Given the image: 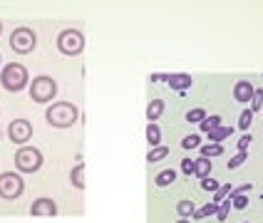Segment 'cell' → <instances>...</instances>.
Returning <instances> with one entry per match:
<instances>
[{
  "instance_id": "3",
  "label": "cell",
  "mask_w": 263,
  "mask_h": 223,
  "mask_svg": "<svg viewBox=\"0 0 263 223\" xmlns=\"http://www.w3.org/2000/svg\"><path fill=\"white\" fill-rule=\"evenodd\" d=\"M27 89H30V99L35 104H50L57 97V92H60L57 82L52 77H48V74H37V77H32Z\"/></svg>"
},
{
  "instance_id": "16",
  "label": "cell",
  "mask_w": 263,
  "mask_h": 223,
  "mask_svg": "<svg viewBox=\"0 0 263 223\" xmlns=\"http://www.w3.org/2000/svg\"><path fill=\"white\" fill-rule=\"evenodd\" d=\"M167 156H169V146L159 144V146H154V149H149V152H146V164H159Z\"/></svg>"
},
{
  "instance_id": "33",
  "label": "cell",
  "mask_w": 263,
  "mask_h": 223,
  "mask_svg": "<svg viewBox=\"0 0 263 223\" xmlns=\"http://www.w3.org/2000/svg\"><path fill=\"white\" fill-rule=\"evenodd\" d=\"M181 174H186V176H191L194 174V159H181Z\"/></svg>"
},
{
  "instance_id": "35",
  "label": "cell",
  "mask_w": 263,
  "mask_h": 223,
  "mask_svg": "<svg viewBox=\"0 0 263 223\" xmlns=\"http://www.w3.org/2000/svg\"><path fill=\"white\" fill-rule=\"evenodd\" d=\"M167 77H169V74H152L149 82H167Z\"/></svg>"
},
{
  "instance_id": "11",
  "label": "cell",
  "mask_w": 263,
  "mask_h": 223,
  "mask_svg": "<svg viewBox=\"0 0 263 223\" xmlns=\"http://www.w3.org/2000/svg\"><path fill=\"white\" fill-rule=\"evenodd\" d=\"M167 85L176 92H186V89H191L194 80H191V74H169L167 77Z\"/></svg>"
},
{
  "instance_id": "39",
  "label": "cell",
  "mask_w": 263,
  "mask_h": 223,
  "mask_svg": "<svg viewBox=\"0 0 263 223\" xmlns=\"http://www.w3.org/2000/svg\"><path fill=\"white\" fill-rule=\"evenodd\" d=\"M241 223H251V221H241Z\"/></svg>"
},
{
  "instance_id": "24",
  "label": "cell",
  "mask_w": 263,
  "mask_h": 223,
  "mask_svg": "<svg viewBox=\"0 0 263 223\" xmlns=\"http://www.w3.org/2000/svg\"><path fill=\"white\" fill-rule=\"evenodd\" d=\"M231 191H234V189H231V183H223V186H221V189H218L216 194H211V201H214V203L226 201V199L231 196Z\"/></svg>"
},
{
  "instance_id": "8",
  "label": "cell",
  "mask_w": 263,
  "mask_h": 223,
  "mask_svg": "<svg viewBox=\"0 0 263 223\" xmlns=\"http://www.w3.org/2000/svg\"><path fill=\"white\" fill-rule=\"evenodd\" d=\"M8 139H10L13 144L25 146V144L32 139V124H30L27 119H13V122L8 124Z\"/></svg>"
},
{
  "instance_id": "14",
  "label": "cell",
  "mask_w": 263,
  "mask_h": 223,
  "mask_svg": "<svg viewBox=\"0 0 263 223\" xmlns=\"http://www.w3.org/2000/svg\"><path fill=\"white\" fill-rule=\"evenodd\" d=\"M174 181H176V171L174 169H162L154 176V186H157V189H167V186H171Z\"/></svg>"
},
{
  "instance_id": "25",
  "label": "cell",
  "mask_w": 263,
  "mask_h": 223,
  "mask_svg": "<svg viewBox=\"0 0 263 223\" xmlns=\"http://www.w3.org/2000/svg\"><path fill=\"white\" fill-rule=\"evenodd\" d=\"M246 161H248V152H239V154H236V156L226 164V166H229V171H236V169H241Z\"/></svg>"
},
{
  "instance_id": "41",
  "label": "cell",
  "mask_w": 263,
  "mask_h": 223,
  "mask_svg": "<svg viewBox=\"0 0 263 223\" xmlns=\"http://www.w3.org/2000/svg\"><path fill=\"white\" fill-rule=\"evenodd\" d=\"M261 112H263V109H261Z\"/></svg>"
},
{
  "instance_id": "30",
  "label": "cell",
  "mask_w": 263,
  "mask_h": 223,
  "mask_svg": "<svg viewBox=\"0 0 263 223\" xmlns=\"http://www.w3.org/2000/svg\"><path fill=\"white\" fill-rule=\"evenodd\" d=\"M229 213H231V199H226V201H221V203H218V213H216V218H218V221H226Z\"/></svg>"
},
{
  "instance_id": "26",
  "label": "cell",
  "mask_w": 263,
  "mask_h": 223,
  "mask_svg": "<svg viewBox=\"0 0 263 223\" xmlns=\"http://www.w3.org/2000/svg\"><path fill=\"white\" fill-rule=\"evenodd\" d=\"M251 122H253V112H251V109H243L241 117H239V129L248 132V129H251Z\"/></svg>"
},
{
  "instance_id": "5",
  "label": "cell",
  "mask_w": 263,
  "mask_h": 223,
  "mask_svg": "<svg viewBox=\"0 0 263 223\" xmlns=\"http://www.w3.org/2000/svg\"><path fill=\"white\" fill-rule=\"evenodd\" d=\"M15 169L18 174H37L43 169V152L35 146H20L15 152Z\"/></svg>"
},
{
  "instance_id": "18",
  "label": "cell",
  "mask_w": 263,
  "mask_h": 223,
  "mask_svg": "<svg viewBox=\"0 0 263 223\" xmlns=\"http://www.w3.org/2000/svg\"><path fill=\"white\" fill-rule=\"evenodd\" d=\"M231 134H234V127H216L214 132H209V144H221Z\"/></svg>"
},
{
  "instance_id": "29",
  "label": "cell",
  "mask_w": 263,
  "mask_h": 223,
  "mask_svg": "<svg viewBox=\"0 0 263 223\" xmlns=\"http://www.w3.org/2000/svg\"><path fill=\"white\" fill-rule=\"evenodd\" d=\"M201 189H204V191H211V194H216V191L221 189V183H218L214 176H206V178H201Z\"/></svg>"
},
{
  "instance_id": "32",
  "label": "cell",
  "mask_w": 263,
  "mask_h": 223,
  "mask_svg": "<svg viewBox=\"0 0 263 223\" xmlns=\"http://www.w3.org/2000/svg\"><path fill=\"white\" fill-rule=\"evenodd\" d=\"M253 144V136L251 134H243L241 139H239V144H236V149H239V152H248V146Z\"/></svg>"
},
{
  "instance_id": "13",
  "label": "cell",
  "mask_w": 263,
  "mask_h": 223,
  "mask_svg": "<svg viewBox=\"0 0 263 223\" xmlns=\"http://www.w3.org/2000/svg\"><path fill=\"white\" fill-rule=\"evenodd\" d=\"M70 183H72L77 191L85 189V164H74V166H72V171H70Z\"/></svg>"
},
{
  "instance_id": "12",
  "label": "cell",
  "mask_w": 263,
  "mask_h": 223,
  "mask_svg": "<svg viewBox=\"0 0 263 223\" xmlns=\"http://www.w3.org/2000/svg\"><path fill=\"white\" fill-rule=\"evenodd\" d=\"M164 109H167L164 99H152V102L146 104V122H157L164 114Z\"/></svg>"
},
{
  "instance_id": "19",
  "label": "cell",
  "mask_w": 263,
  "mask_h": 223,
  "mask_svg": "<svg viewBox=\"0 0 263 223\" xmlns=\"http://www.w3.org/2000/svg\"><path fill=\"white\" fill-rule=\"evenodd\" d=\"M216 213H218V203H214V201H211V203H204L201 208H196L191 218H194V221H204V218L216 216Z\"/></svg>"
},
{
  "instance_id": "7",
  "label": "cell",
  "mask_w": 263,
  "mask_h": 223,
  "mask_svg": "<svg viewBox=\"0 0 263 223\" xmlns=\"http://www.w3.org/2000/svg\"><path fill=\"white\" fill-rule=\"evenodd\" d=\"M25 194V181L18 171H3L0 174V199L3 201H18Z\"/></svg>"
},
{
  "instance_id": "28",
  "label": "cell",
  "mask_w": 263,
  "mask_h": 223,
  "mask_svg": "<svg viewBox=\"0 0 263 223\" xmlns=\"http://www.w3.org/2000/svg\"><path fill=\"white\" fill-rule=\"evenodd\" d=\"M251 112H261L263 109V89L261 87H256V92H253V99H251V107H248Z\"/></svg>"
},
{
  "instance_id": "9",
  "label": "cell",
  "mask_w": 263,
  "mask_h": 223,
  "mask_svg": "<svg viewBox=\"0 0 263 223\" xmlns=\"http://www.w3.org/2000/svg\"><path fill=\"white\" fill-rule=\"evenodd\" d=\"M30 216H37V218H52L57 216V203L48 196H40L30 203Z\"/></svg>"
},
{
  "instance_id": "1",
  "label": "cell",
  "mask_w": 263,
  "mask_h": 223,
  "mask_svg": "<svg viewBox=\"0 0 263 223\" xmlns=\"http://www.w3.org/2000/svg\"><path fill=\"white\" fill-rule=\"evenodd\" d=\"M77 119H80V109L72 102H55L48 104L45 109V122L55 129H70L77 124Z\"/></svg>"
},
{
  "instance_id": "31",
  "label": "cell",
  "mask_w": 263,
  "mask_h": 223,
  "mask_svg": "<svg viewBox=\"0 0 263 223\" xmlns=\"http://www.w3.org/2000/svg\"><path fill=\"white\" fill-rule=\"evenodd\" d=\"M231 199V206L236 208V211H243L246 206H248V199H246V194H239V196H229Z\"/></svg>"
},
{
  "instance_id": "10",
  "label": "cell",
  "mask_w": 263,
  "mask_h": 223,
  "mask_svg": "<svg viewBox=\"0 0 263 223\" xmlns=\"http://www.w3.org/2000/svg\"><path fill=\"white\" fill-rule=\"evenodd\" d=\"M253 92H256V87H253L248 80H239V82L234 85V99H236L239 104H251Z\"/></svg>"
},
{
  "instance_id": "20",
  "label": "cell",
  "mask_w": 263,
  "mask_h": 223,
  "mask_svg": "<svg viewBox=\"0 0 263 223\" xmlns=\"http://www.w3.org/2000/svg\"><path fill=\"white\" fill-rule=\"evenodd\" d=\"M206 117H209V114H206V109H204V107H194V109H189V112L184 114V119L189 122V124H201Z\"/></svg>"
},
{
  "instance_id": "17",
  "label": "cell",
  "mask_w": 263,
  "mask_h": 223,
  "mask_svg": "<svg viewBox=\"0 0 263 223\" xmlns=\"http://www.w3.org/2000/svg\"><path fill=\"white\" fill-rule=\"evenodd\" d=\"M146 141L152 144V149L162 144V129H159L157 122H149V124H146Z\"/></svg>"
},
{
  "instance_id": "22",
  "label": "cell",
  "mask_w": 263,
  "mask_h": 223,
  "mask_svg": "<svg viewBox=\"0 0 263 223\" xmlns=\"http://www.w3.org/2000/svg\"><path fill=\"white\" fill-rule=\"evenodd\" d=\"M221 154H223V146L221 144H204L201 146V156H206V159H216Z\"/></svg>"
},
{
  "instance_id": "21",
  "label": "cell",
  "mask_w": 263,
  "mask_h": 223,
  "mask_svg": "<svg viewBox=\"0 0 263 223\" xmlns=\"http://www.w3.org/2000/svg\"><path fill=\"white\" fill-rule=\"evenodd\" d=\"M194 211H196V206H194V201H189V199H181V201L176 203V213H179V218H191Z\"/></svg>"
},
{
  "instance_id": "27",
  "label": "cell",
  "mask_w": 263,
  "mask_h": 223,
  "mask_svg": "<svg viewBox=\"0 0 263 223\" xmlns=\"http://www.w3.org/2000/svg\"><path fill=\"white\" fill-rule=\"evenodd\" d=\"M196 146H201V136L199 134H189V136L181 139V149H196Z\"/></svg>"
},
{
  "instance_id": "36",
  "label": "cell",
  "mask_w": 263,
  "mask_h": 223,
  "mask_svg": "<svg viewBox=\"0 0 263 223\" xmlns=\"http://www.w3.org/2000/svg\"><path fill=\"white\" fill-rule=\"evenodd\" d=\"M176 223H189V218H179Z\"/></svg>"
},
{
  "instance_id": "23",
  "label": "cell",
  "mask_w": 263,
  "mask_h": 223,
  "mask_svg": "<svg viewBox=\"0 0 263 223\" xmlns=\"http://www.w3.org/2000/svg\"><path fill=\"white\" fill-rule=\"evenodd\" d=\"M216 127H221V117H218V114H211V117H206V119L199 124V129H201V132H206V134H209V132H214Z\"/></svg>"
},
{
  "instance_id": "6",
  "label": "cell",
  "mask_w": 263,
  "mask_h": 223,
  "mask_svg": "<svg viewBox=\"0 0 263 223\" xmlns=\"http://www.w3.org/2000/svg\"><path fill=\"white\" fill-rule=\"evenodd\" d=\"M37 47V35L32 27L27 25H20L10 32V50L18 52V55H30L32 50Z\"/></svg>"
},
{
  "instance_id": "15",
  "label": "cell",
  "mask_w": 263,
  "mask_h": 223,
  "mask_svg": "<svg viewBox=\"0 0 263 223\" xmlns=\"http://www.w3.org/2000/svg\"><path fill=\"white\" fill-rule=\"evenodd\" d=\"M211 169H214L211 159H206V156H199V159H194V176H199V178H206V176H211Z\"/></svg>"
},
{
  "instance_id": "40",
  "label": "cell",
  "mask_w": 263,
  "mask_h": 223,
  "mask_svg": "<svg viewBox=\"0 0 263 223\" xmlns=\"http://www.w3.org/2000/svg\"><path fill=\"white\" fill-rule=\"evenodd\" d=\"M0 114H3V112H0Z\"/></svg>"
},
{
  "instance_id": "38",
  "label": "cell",
  "mask_w": 263,
  "mask_h": 223,
  "mask_svg": "<svg viewBox=\"0 0 263 223\" xmlns=\"http://www.w3.org/2000/svg\"><path fill=\"white\" fill-rule=\"evenodd\" d=\"M0 65H3V55H0Z\"/></svg>"
},
{
  "instance_id": "4",
  "label": "cell",
  "mask_w": 263,
  "mask_h": 223,
  "mask_svg": "<svg viewBox=\"0 0 263 223\" xmlns=\"http://www.w3.org/2000/svg\"><path fill=\"white\" fill-rule=\"evenodd\" d=\"M57 50L65 57H77V55H82V50H85V35H82V30H77V27H65L57 35Z\"/></svg>"
},
{
  "instance_id": "37",
  "label": "cell",
  "mask_w": 263,
  "mask_h": 223,
  "mask_svg": "<svg viewBox=\"0 0 263 223\" xmlns=\"http://www.w3.org/2000/svg\"><path fill=\"white\" fill-rule=\"evenodd\" d=\"M0 35H3V22H0Z\"/></svg>"
},
{
  "instance_id": "2",
  "label": "cell",
  "mask_w": 263,
  "mask_h": 223,
  "mask_svg": "<svg viewBox=\"0 0 263 223\" xmlns=\"http://www.w3.org/2000/svg\"><path fill=\"white\" fill-rule=\"evenodd\" d=\"M0 85H3L5 92H23L25 87H30V74L25 69V65L20 62H10L0 69Z\"/></svg>"
},
{
  "instance_id": "34",
  "label": "cell",
  "mask_w": 263,
  "mask_h": 223,
  "mask_svg": "<svg viewBox=\"0 0 263 223\" xmlns=\"http://www.w3.org/2000/svg\"><path fill=\"white\" fill-rule=\"evenodd\" d=\"M248 191H253V183H241V186H236V189L231 191V196H239V194H248Z\"/></svg>"
}]
</instances>
